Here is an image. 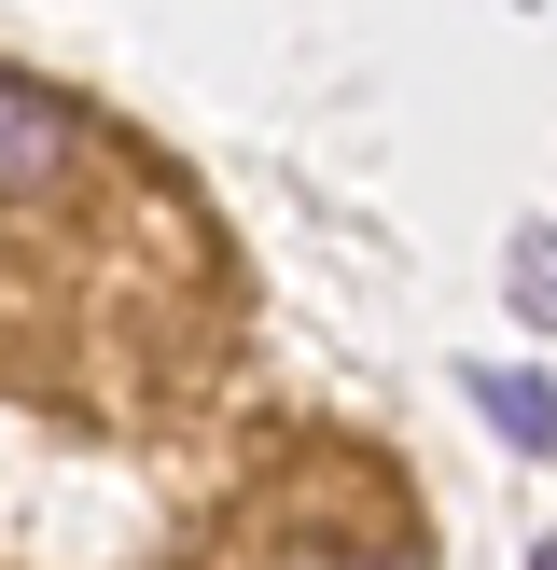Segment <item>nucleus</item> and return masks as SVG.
<instances>
[{
  "label": "nucleus",
  "mask_w": 557,
  "mask_h": 570,
  "mask_svg": "<svg viewBox=\"0 0 557 570\" xmlns=\"http://www.w3.org/2000/svg\"><path fill=\"white\" fill-rule=\"evenodd\" d=\"M70 167H84V111L0 70V195H56Z\"/></svg>",
  "instance_id": "f257e3e1"
},
{
  "label": "nucleus",
  "mask_w": 557,
  "mask_h": 570,
  "mask_svg": "<svg viewBox=\"0 0 557 570\" xmlns=\"http://www.w3.org/2000/svg\"><path fill=\"white\" fill-rule=\"evenodd\" d=\"M473 404L501 417V445H516V460H544V445H557V390L529 376V362H473Z\"/></svg>",
  "instance_id": "f03ea898"
},
{
  "label": "nucleus",
  "mask_w": 557,
  "mask_h": 570,
  "mask_svg": "<svg viewBox=\"0 0 557 570\" xmlns=\"http://www.w3.org/2000/svg\"><path fill=\"white\" fill-rule=\"evenodd\" d=\"M516 321L557 334V223H529V237H516Z\"/></svg>",
  "instance_id": "7ed1b4c3"
},
{
  "label": "nucleus",
  "mask_w": 557,
  "mask_h": 570,
  "mask_svg": "<svg viewBox=\"0 0 557 570\" xmlns=\"http://www.w3.org/2000/svg\"><path fill=\"white\" fill-rule=\"evenodd\" d=\"M529 570H557V543H544V557H529Z\"/></svg>",
  "instance_id": "20e7f679"
}]
</instances>
